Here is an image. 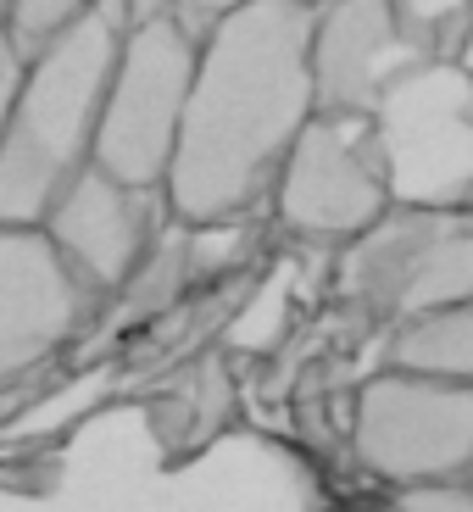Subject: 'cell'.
<instances>
[{
  "mask_svg": "<svg viewBox=\"0 0 473 512\" xmlns=\"http://www.w3.org/2000/svg\"><path fill=\"white\" fill-rule=\"evenodd\" d=\"M307 0H245L195 34L190 95L162 179L184 229H218L268 201L273 173L307 128Z\"/></svg>",
  "mask_w": 473,
  "mask_h": 512,
  "instance_id": "cell-1",
  "label": "cell"
},
{
  "mask_svg": "<svg viewBox=\"0 0 473 512\" xmlns=\"http://www.w3.org/2000/svg\"><path fill=\"white\" fill-rule=\"evenodd\" d=\"M117 39H123L117 6H95L23 51L12 101L0 117V223L39 229L56 195L90 167Z\"/></svg>",
  "mask_w": 473,
  "mask_h": 512,
  "instance_id": "cell-2",
  "label": "cell"
},
{
  "mask_svg": "<svg viewBox=\"0 0 473 512\" xmlns=\"http://www.w3.org/2000/svg\"><path fill=\"white\" fill-rule=\"evenodd\" d=\"M368 134L390 206L468 212L473 201V78L468 56H429L373 101Z\"/></svg>",
  "mask_w": 473,
  "mask_h": 512,
  "instance_id": "cell-3",
  "label": "cell"
},
{
  "mask_svg": "<svg viewBox=\"0 0 473 512\" xmlns=\"http://www.w3.org/2000/svg\"><path fill=\"white\" fill-rule=\"evenodd\" d=\"M195 34L179 17L123 23L112 73L101 90L90 167L128 190H162L173 140H179L184 95H190Z\"/></svg>",
  "mask_w": 473,
  "mask_h": 512,
  "instance_id": "cell-4",
  "label": "cell"
},
{
  "mask_svg": "<svg viewBox=\"0 0 473 512\" xmlns=\"http://www.w3.org/2000/svg\"><path fill=\"white\" fill-rule=\"evenodd\" d=\"M340 295L379 329L473 301V212L390 206L340 245Z\"/></svg>",
  "mask_w": 473,
  "mask_h": 512,
  "instance_id": "cell-5",
  "label": "cell"
},
{
  "mask_svg": "<svg viewBox=\"0 0 473 512\" xmlns=\"http://www.w3.org/2000/svg\"><path fill=\"white\" fill-rule=\"evenodd\" d=\"M351 457L384 490L468 479L473 384H435L379 368L351 401Z\"/></svg>",
  "mask_w": 473,
  "mask_h": 512,
  "instance_id": "cell-6",
  "label": "cell"
},
{
  "mask_svg": "<svg viewBox=\"0 0 473 512\" xmlns=\"http://www.w3.org/2000/svg\"><path fill=\"white\" fill-rule=\"evenodd\" d=\"M268 201L279 229L312 245H346L368 223H379L390 212V190H384L368 117L312 112L273 173Z\"/></svg>",
  "mask_w": 473,
  "mask_h": 512,
  "instance_id": "cell-7",
  "label": "cell"
},
{
  "mask_svg": "<svg viewBox=\"0 0 473 512\" xmlns=\"http://www.w3.org/2000/svg\"><path fill=\"white\" fill-rule=\"evenodd\" d=\"M167 223H173V212H167L162 190H128V184L84 167L39 218V234L56 245L73 279L106 307L128 290V279L140 273Z\"/></svg>",
  "mask_w": 473,
  "mask_h": 512,
  "instance_id": "cell-8",
  "label": "cell"
},
{
  "mask_svg": "<svg viewBox=\"0 0 473 512\" xmlns=\"http://www.w3.org/2000/svg\"><path fill=\"white\" fill-rule=\"evenodd\" d=\"M418 62H429V51L401 28L390 0H318L312 6L307 73L318 112L368 117L373 101Z\"/></svg>",
  "mask_w": 473,
  "mask_h": 512,
  "instance_id": "cell-9",
  "label": "cell"
},
{
  "mask_svg": "<svg viewBox=\"0 0 473 512\" xmlns=\"http://www.w3.org/2000/svg\"><path fill=\"white\" fill-rule=\"evenodd\" d=\"M95 301L73 279L56 245L28 223H0V384L39 368L95 318Z\"/></svg>",
  "mask_w": 473,
  "mask_h": 512,
  "instance_id": "cell-10",
  "label": "cell"
},
{
  "mask_svg": "<svg viewBox=\"0 0 473 512\" xmlns=\"http://www.w3.org/2000/svg\"><path fill=\"white\" fill-rule=\"evenodd\" d=\"M384 368L435 384H473V301L429 307L384 329Z\"/></svg>",
  "mask_w": 473,
  "mask_h": 512,
  "instance_id": "cell-11",
  "label": "cell"
},
{
  "mask_svg": "<svg viewBox=\"0 0 473 512\" xmlns=\"http://www.w3.org/2000/svg\"><path fill=\"white\" fill-rule=\"evenodd\" d=\"M390 12L429 56H468L473 0H390Z\"/></svg>",
  "mask_w": 473,
  "mask_h": 512,
  "instance_id": "cell-12",
  "label": "cell"
},
{
  "mask_svg": "<svg viewBox=\"0 0 473 512\" xmlns=\"http://www.w3.org/2000/svg\"><path fill=\"white\" fill-rule=\"evenodd\" d=\"M95 6H112V0H12L0 34L12 39V51L23 56V51H34L39 39H51L56 28H67L73 17L95 12Z\"/></svg>",
  "mask_w": 473,
  "mask_h": 512,
  "instance_id": "cell-13",
  "label": "cell"
},
{
  "mask_svg": "<svg viewBox=\"0 0 473 512\" xmlns=\"http://www.w3.org/2000/svg\"><path fill=\"white\" fill-rule=\"evenodd\" d=\"M401 512H473V490L468 479H451V485H412V490H390Z\"/></svg>",
  "mask_w": 473,
  "mask_h": 512,
  "instance_id": "cell-14",
  "label": "cell"
},
{
  "mask_svg": "<svg viewBox=\"0 0 473 512\" xmlns=\"http://www.w3.org/2000/svg\"><path fill=\"white\" fill-rule=\"evenodd\" d=\"M234 6H245V0H179V12H173V17H179L190 34H201L206 23H218V17L234 12Z\"/></svg>",
  "mask_w": 473,
  "mask_h": 512,
  "instance_id": "cell-15",
  "label": "cell"
},
{
  "mask_svg": "<svg viewBox=\"0 0 473 512\" xmlns=\"http://www.w3.org/2000/svg\"><path fill=\"white\" fill-rule=\"evenodd\" d=\"M123 23H151V17H173L179 0H112Z\"/></svg>",
  "mask_w": 473,
  "mask_h": 512,
  "instance_id": "cell-16",
  "label": "cell"
},
{
  "mask_svg": "<svg viewBox=\"0 0 473 512\" xmlns=\"http://www.w3.org/2000/svg\"><path fill=\"white\" fill-rule=\"evenodd\" d=\"M17 62H23V56L12 51V39L0 34V117H6V101H12V84H17Z\"/></svg>",
  "mask_w": 473,
  "mask_h": 512,
  "instance_id": "cell-17",
  "label": "cell"
},
{
  "mask_svg": "<svg viewBox=\"0 0 473 512\" xmlns=\"http://www.w3.org/2000/svg\"><path fill=\"white\" fill-rule=\"evenodd\" d=\"M340 512H401V507L390 501V490H384V496H357V501H346Z\"/></svg>",
  "mask_w": 473,
  "mask_h": 512,
  "instance_id": "cell-18",
  "label": "cell"
},
{
  "mask_svg": "<svg viewBox=\"0 0 473 512\" xmlns=\"http://www.w3.org/2000/svg\"><path fill=\"white\" fill-rule=\"evenodd\" d=\"M6 6H12V0H0V23H6Z\"/></svg>",
  "mask_w": 473,
  "mask_h": 512,
  "instance_id": "cell-19",
  "label": "cell"
},
{
  "mask_svg": "<svg viewBox=\"0 0 473 512\" xmlns=\"http://www.w3.org/2000/svg\"><path fill=\"white\" fill-rule=\"evenodd\" d=\"M307 6H318V0H307Z\"/></svg>",
  "mask_w": 473,
  "mask_h": 512,
  "instance_id": "cell-20",
  "label": "cell"
}]
</instances>
